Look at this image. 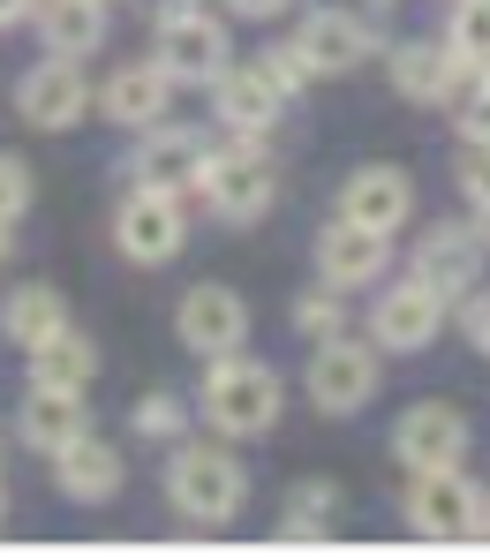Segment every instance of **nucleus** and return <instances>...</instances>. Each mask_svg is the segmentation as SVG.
<instances>
[{
    "label": "nucleus",
    "instance_id": "1",
    "mask_svg": "<svg viewBox=\"0 0 490 558\" xmlns=\"http://www.w3.org/2000/svg\"><path fill=\"white\" fill-rule=\"evenodd\" d=\"M167 506L189 521V529H226V521H242V506H249V468L234 461V438H219V446H167Z\"/></svg>",
    "mask_w": 490,
    "mask_h": 558
},
{
    "label": "nucleus",
    "instance_id": "2",
    "mask_svg": "<svg viewBox=\"0 0 490 558\" xmlns=\"http://www.w3.org/2000/svg\"><path fill=\"white\" fill-rule=\"evenodd\" d=\"M280 408H287V377L272 371V363H257V355H219L211 371H204V392H196V415L219 430V438H265L272 423H280Z\"/></svg>",
    "mask_w": 490,
    "mask_h": 558
},
{
    "label": "nucleus",
    "instance_id": "3",
    "mask_svg": "<svg viewBox=\"0 0 490 558\" xmlns=\"http://www.w3.org/2000/svg\"><path fill=\"white\" fill-rule=\"evenodd\" d=\"M196 196H204L211 219H226V227H257V219L280 204L272 136H234V129H226V144H211V159H204Z\"/></svg>",
    "mask_w": 490,
    "mask_h": 558
},
{
    "label": "nucleus",
    "instance_id": "4",
    "mask_svg": "<svg viewBox=\"0 0 490 558\" xmlns=\"http://www.w3.org/2000/svg\"><path fill=\"white\" fill-rule=\"evenodd\" d=\"M400 513H407V529L430 536V544H476V536H490V498L461 475V461L453 468H415Z\"/></svg>",
    "mask_w": 490,
    "mask_h": 558
},
{
    "label": "nucleus",
    "instance_id": "5",
    "mask_svg": "<svg viewBox=\"0 0 490 558\" xmlns=\"http://www.w3.org/2000/svg\"><path fill=\"white\" fill-rule=\"evenodd\" d=\"M378 377H385V348L363 332H340V340H317L309 348V371H302V392L317 415H363L378 400Z\"/></svg>",
    "mask_w": 490,
    "mask_h": 558
},
{
    "label": "nucleus",
    "instance_id": "6",
    "mask_svg": "<svg viewBox=\"0 0 490 558\" xmlns=\"http://www.w3.org/2000/svg\"><path fill=\"white\" fill-rule=\"evenodd\" d=\"M113 250H121L128 265H144V272L174 265V257L189 250V196L128 182V196L113 204Z\"/></svg>",
    "mask_w": 490,
    "mask_h": 558
},
{
    "label": "nucleus",
    "instance_id": "7",
    "mask_svg": "<svg viewBox=\"0 0 490 558\" xmlns=\"http://www.w3.org/2000/svg\"><path fill=\"white\" fill-rule=\"evenodd\" d=\"M151 61L174 76V84H219V69L234 61V38H226V15H211V8H196V0H174L167 15H159V31H151Z\"/></svg>",
    "mask_w": 490,
    "mask_h": 558
},
{
    "label": "nucleus",
    "instance_id": "8",
    "mask_svg": "<svg viewBox=\"0 0 490 558\" xmlns=\"http://www.w3.org/2000/svg\"><path fill=\"white\" fill-rule=\"evenodd\" d=\"M445 317H453V302H445L430 279L400 272V279H385L378 302H370V340H378L385 355H422V348H438Z\"/></svg>",
    "mask_w": 490,
    "mask_h": 558
},
{
    "label": "nucleus",
    "instance_id": "9",
    "mask_svg": "<svg viewBox=\"0 0 490 558\" xmlns=\"http://www.w3.org/2000/svg\"><path fill=\"white\" fill-rule=\"evenodd\" d=\"M174 340L204 355V363H219V355H234L242 340H249V302L226 287V279H196L189 294L174 302Z\"/></svg>",
    "mask_w": 490,
    "mask_h": 558
},
{
    "label": "nucleus",
    "instance_id": "10",
    "mask_svg": "<svg viewBox=\"0 0 490 558\" xmlns=\"http://www.w3.org/2000/svg\"><path fill=\"white\" fill-rule=\"evenodd\" d=\"M204 159H211V136H196V129H182V121H159V129H144V136L128 144L121 174H128L136 189H174V196H196Z\"/></svg>",
    "mask_w": 490,
    "mask_h": 558
},
{
    "label": "nucleus",
    "instance_id": "11",
    "mask_svg": "<svg viewBox=\"0 0 490 558\" xmlns=\"http://www.w3.org/2000/svg\"><path fill=\"white\" fill-rule=\"evenodd\" d=\"M483 257H490V234H483V227H468V219H438V227H422V234H415L407 272H422L445 302H461V294H476V287H483Z\"/></svg>",
    "mask_w": 490,
    "mask_h": 558
},
{
    "label": "nucleus",
    "instance_id": "12",
    "mask_svg": "<svg viewBox=\"0 0 490 558\" xmlns=\"http://www.w3.org/2000/svg\"><path fill=\"white\" fill-rule=\"evenodd\" d=\"M15 113H23L30 129H46V136H61V129H76L84 113H98V92L84 84V61L46 53L38 69H23V84H15Z\"/></svg>",
    "mask_w": 490,
    "mask_h": 558
},
{
    "label": "nucleus",
    "instance_id": "13",
    "mask_svg": "<svg viewBox=\"0 0 490 558\" xmlns=\"http://www.w3.org/2000/svg\"><path fill=\"white\" fill-rule=\"evenodd\" d=\"M468 446H476V430H468V415L453 408V400H415V408H400V423H392V461L407 468H453L468 461Z\"/></svg>",
    "mask_w": 490,
    "mask_h": 558
},
{
    "label": "nucleus",
    "instance_id": "14",
    "mask_svg": "<svg viewBox=\"0 0 490 558\" xmlns=\"http://www.w3.org/2000/svg\"><path fill=\"white\" fill-rule=\"evenodd\" d=\"M317 279L340 287V294H363V287H385L392 279V234L378 227H355L332 211V227H317Z\"/></svg>",
    "mask_w": 490,
    "mask_h": 558
},
{
    "label": "nucleus",
    "instance_id": "15",
    "mask_svg": "<svg viewBox=\"0 0 490 558\" xmlns=\"http://www.w3.org/2000/svg\"><path fill=\"white\" fill-rule=\"evenodd\" d=\"M294 46L309 53L317 76H355L363 61H378V23L363 8H309L302 31H294Z\"/></svg>",
    "mask_w": 490,
    "mask_h": 558
},
{
    "label": "nucleus",
    "instance_id": "16",
    "mask_svg": "<svg viewBox=\"0 0 490 558\" xmlns=\"http://www.w3.org/2000/svg\"><path fill=\"white\" fill-rule=\"evenodd\" d=\"M211 113H219V129H234V136H272L280 113H287V92L272 84L265 61H226L219 84H211Z\"/></svg>",
    "mask_w": 490,
    "mask_h": 558
},
{
    "label": "nucleus",
    "instance_id": "17",
    "mask_svg": "<svg viewBox=\"0 0 490 558\" xmlns=\"http://www.w3.org/2000/svg\"><path fill=\"white\" fill-rule=\"evenodd\" d=\"M167 106H174V76H167L159 61H121V69L98 84V113H106L113 129H128V136L159 129Z\"/></svg>",
    "mask_w": 490,
    "mask_h": 558
},
{
    "label": "nucleus",
    "instance_id": "18",
    "mask_svg": "<svg viewBox=\"0 0 490 558\" xmlns=\"http://www.w3.org/2000/svg\"><path fill=\"white\" fill-rule=\"evenodd\" d=\"M340 219L378 227V234H400V227L415 219V182H407V167H355V174L340 182Z\"/></svg>",
    "mask_w": 490,
    "mask_h": 558
},
{
    "label": "nucleus",
    "instance_id": "19",
    "mask_svg": "<svg viewBox=\"0 0 490 558\" xmlns=\"http://www.w3.org/2000/svg\"><path fill=\"white\" fill-rule=\"evenodd\" d=\"M91 430V408H84V392H69V385H30L23 392V408H15V438L30 446V453H61V446H76Z\"/></svg>",
    "mask_w": 490,
    "mask_h": 558
},
{
    "label": "nucleus",
    "instance_id": "20",
    "mask_svg": "<svg viewBox=\"0 0 490 558\" xmlns=\"http://www.w3.org/2000/svg\"><path fill=\"white\" fill-rule=\"evenodd\" d=\"M453 76H461V53L445 38H400V46H385V84L407 106H445Z\"/></svg>",
    "mask_w": 490,
    "mask_h": 558
},
{
    "label": "nucleus",
    "instance_id": "21",
    "mask_svg": "<svg viewBox=\"0 0 490 558\" xmlns=\"http://www.w3.org/2000/svg\"><path fill=\"white\" fill-rule=\"evenodd\" d=\"M53 483H61V498H76V506H106V498H121L128 461H121V446H106L98 430H84L76 446L53 453Z\"/></svg>",
    "mask_w": 490,
    "mask_h": 558
},
{
    "label": "nucleus",
    "instance_id": "22",
    "mask_svg": "<svg viewBox=\"0 0 490 558\" xmlns=\"http://www.w3.org/2000/svg\"><path fill=\"white\" fill-rule=\"evenodd\" d=\"M53 332H69V302H61V287H46V279H23V287H8L0 294V340L8 348H46Z\"/></svg>",
    "mask_w": 490,
    "mask_h": 558
},
{
    "label": "nucleus",
    "instance_id": "23",
    "mask_svg": "<svg viewBox=\"0 0 490 558\" xmlns=\"http://www.w3.org/2000/svg\"><path fill=\"white\" fill-rule=\"evenodd\" d=\"M30 23H38V46L61 61H91L106 46V0H38Z\"/></svg>",
    "mask_w": 490,
    "mask_h": 558
},
{
    "label": "nucleus",
    "instance_id": "24",
    "mask_svg": "<svg viewBox=\"0 0 490 558\" xmlns=\"http://www.w3.org/2000/svg\"><path fill=\"white\" fill-rule=\"evenodd\" d=\"M98 377V348L69 325V332H53L46 348H30V385H69V392H84Z\"/></svg>",
    "mask_w": 490,
    "mask_h": 558
},
{
    "label": "nucleus",
    "instance_id": "25",
    "mask_svg": "<svg viewBox=\"0 0 490 558\" xmlns=\"http://www.w3.org/2000/svg\"><path fill=\"white\" fill-rule=\"evenodd\" d=\"M332 521H340V483H324V475L294 483L287 506H280V536H287V544H309V536H324Z\"/></svg>",
    "mask_w": 490,
    "mask_h": 558
},
{
    "label": "nucleus",
    "instance_id": "26",
    "mask_svg": "<svg viewBox=\"0 0 490 558\" xmlns=\"http://www.w3.org/2000/svg\"><path fill=\"white\" fill-rule=\"evenodd\" d=\"M196 423V408L182 400V392H144L136 408H128V430L144 438V446H182Z\"/></svg>",
    "mask_w": 490,
    "mask_h": 558
},
{
    "label": "nucleus",
    "instance_id": "27",
    "mask_svg": "<svg viewBox=\"0 0 490 558\" xmlns=\"http://www.w3.org/2000/svg\"><path fill=\"white\" fill-rule=\"evenodd\" d=\"M294 332H302L309 348H317V340H340V332H347V294L324 287V279L302 287V294H294Z\"/></svg>",
    "mask_w": 490,
    "mask_h": 558
},
{
    "label": "nucleus",
    "instance_id": "28",
    "mask_svg": "<svg viewBox=\"0 0 490 558\" xmlns=\"http://www.w3.org/2000/svg\"><path fill=\"white\" fill-rule=\"evenodd\" d=\"M445 46H453L461 61H476V69H490V0H453Z\"/></svg>",
    "mask_w": 490,
    "mask_h": 558
},
{
    "label": "nucleus",
    "instance_id": "29",
    "mask_svg": "<svg viewBox=\"0 0 490 558\" xmlns=\"http://www.w3.org/2000/svg\"><path fill=\"white\" fill-rule=\"evenodd\" d=\"M257 61L272 69V84H280V92H287V98H302V92H309V84H324V76L309 69V53H302L294 38H272V46H257Z\"/></svg>",
    "mask_w": 490,
    "mask_h": 558
},
{
    "label": "nucleus",
    "instance_id": "30",
    "mask_svg": "<svg viewBox=\"0 0 490 558\" xmlns=\"http://www.w3.org/2000/svg\"><path fill=\"white\" fill-rule=\"evenodd\" d=\"M445 113H453V129H461L468 144H490V69H476V76H468V92L453 98Z\"/></svg>",
    "mask_w": 490,
    "mask_h": 558
},
{
    "label": "nucleus",
    "instance_id": "31",
    "mask_svg": "<svg viewBox=\"0 0 490 558\" xmlns=\"http://www.w3.org/2000/svg\"><path fill=\"white\" fill-rule=\"evenodd\" d=\"M30 196H38V174H30V159L0 151V219H23V211H30Z\"/></svg>",
    "mask_w": 490,
    "mask_h": 558
},
{
    "label": "nucleus",
    "instance_id": "32",
    "mask_svg": "<svg viewBox=\"0 0 490 558\" xmlns=\"http://www.w3.org/2000/svg\"><path fill=\"white\" fill-rule=\"evenodd\" d=\"M461 196H468L476 211L490 204V144H468V151H461Z\"/></svg>",
    "mask_w": 490,
    "mask_h": 558
},
{
    "label": "nucleus",
    "instance_id": "33",
    "mask_svg": "<svg viewBox=\"0 0 490 558\" xmlns=\"http://www.w3.org/2000/svg\"><path fill=\"white\" fill-rule=\"evenodd\" d=\"M461 332H468V348H476V355H490V287L461 294Z\"/></svg>",
    "mask_w": 490,
    "mask_h": 558
},
{
    "label": "nucleus",
    "instance_id": "34",
    "mask_svg": "<svg viewBox=\"0 0 490 558\" xmlns=\"http://www.w3.org/2000/svg\"><path fill=\"white\" fill-rule=\"evenodd\" d=\"M226 15H242V23H272V15H287L294 0H219Z\"/></svg>",
    "mask_w": 490,
    "mask_h": 558
},
{
    "label": "nucleus",
    "instance_id": "35",
    "mask_svg": "<svg viewBox=\"0 0 490 558\" xmlns=\"http://www.w3.org/2000/svg\"><path fill=\"white\" fill-rule=\"evenodd\" d=\"M30 8H38V0H0V31H15V23H23Z\"/></svg>",
    "mask_w": 490,
    "mask_h": 558
},
{
    "label": "nucleus",
    "instance_id": "36",
    "mask_svg": "<svg viewBox=\"0 0 490 558\" xmlns=\"http://www.w3.org/2000/svg\"><path fill=\"white\" fill-rule=\"evenodd\" d=\"M8 250H15V219H0V265H8Z\"/></svg>",
    "mask_w": 490,
    "mask_h": 558
},
{
    "label": "nucleus",
    "instance_id": "37",
    "mask_svg": "<svg viewBox=\"0 0 490 558\" xmlns=\"http://www.w3.org/2000/svg\"><path fill=\"white\" fill-rule=\"evenodd\" d=\"M476 227H483V234H490V204H483V211H476Z\"/></svg>",
    "mask_w": 490,
    "mask_h": 558
},
{
    "label": "nucleus",
    "instance_id": "38",
    "mask_svg": "<svg viewBox=\"0 0 490 558\" xmlns=\"http://www.w3.org/2000/svg\"><path fill=\"white\" fill-rule=\"evenodd\" d=\"M0 521H8V483H0Z\"/></svg>",
    "mask_w": 490,
    "mask_h": 558
},
{
    "label": "nucleus",
    "instance_id": "39",
    "mask_svg": "<svg viewBox=\"0 0 490 558\" xmlns=\"http://www.w3.org/2000/svg\"><path fill=\"white\" fill-rule=\"evenodd\" d=\"M363 8H392V0H363Z\"/></svg>",
    "mask_w": 490,
    "mask_h": 558
},
{
    "label": "nucleus",
    "instance_id": "40",
    "mask_svg": "<svg viewBox=\"0 0 490 558\" xmlns=\"http://www.w3.org/2000/svg\"><path fill=\"white\" fill-rule=\"evenodd\" d=\"M106 8H113V0H106Z\"/></svg>",
    "mask_w": 490,
    "mask_h": 558
}]
</instances>
